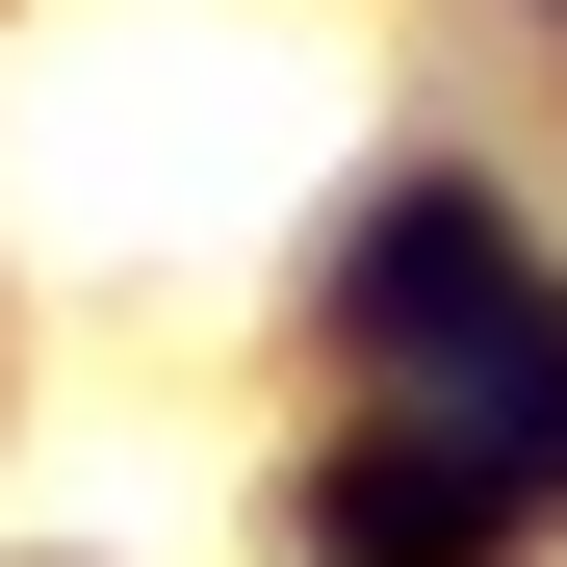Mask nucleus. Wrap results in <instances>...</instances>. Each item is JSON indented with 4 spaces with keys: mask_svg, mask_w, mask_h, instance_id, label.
Instances as JSON below:
<instances>
[{
    "mask_svg": "<svg viewBox=\"0 0 567 567\" xmlns=\"http://www.w3.org/2000/svg\"><path fill=\"white\" fill-rule=\"evenodd\" d=\"M491 284H516V233H491V207H388V233H361V310H388V336L491 310Z\"/></svg>",
    "mask_w": 567,
    "mask_h": 567,
    "instance_id": "obj_2",
    "label": "nucleus"
},
{
    "mask_svg": "<svg viewBox=\"0 0 567 567\" xmlns=\"http://www.w3.org/2000/svg\"><path fill=\"white\" fill-rule=\"evenodd\" d=\"M336 567H491V464H361V491H336Z\"/></svg>",
    "mask_w": 567,
    "mask_h": 567,
    "instance_id": "obj_1",
    "label": "nucleus"
}]
</instances>
